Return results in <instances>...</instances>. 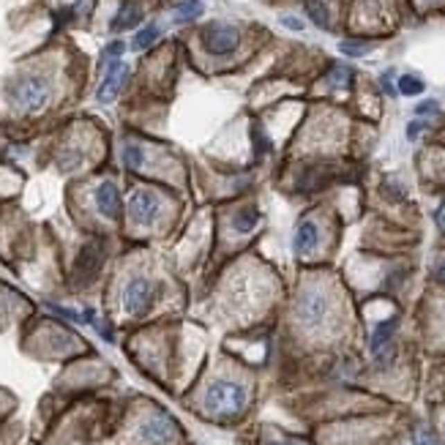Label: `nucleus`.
Returning a JSON list of instances; mask_svg holds the SVG:
<instances>
[{
    "label": "nucleus",
    "instance_id": "nucleus-1",
    "mask_svg": "<svg viewBox=\"0 0 445 445\" xmlns=\"http://www.w3.org/2000/svg\"><path fill=\"white\" fill-rule=\"evenodd\" d=\"M49 82L44 77H36V74H28V77H17L8 88H6V96H8V104L17 110V112H39L49 101Z\"/></svg>",
    "mask_w": 445,
    "mask_h": 445
},
{
    "label": "nucleus",
    "instance_id": "nucleus-2",
    "mask_svg": "<svg viewBox=\"0 0 445 445\" xmlns=\"http://www.w3.org/2000/svg\"><path fill=\"white\" fill-rule=\"evenodd\" d=\"M246 404V388L241 383H232V380H216L208 385L205 391V410L211 415H219V418H229V415H238Z\"/></svg>",
    "mask_w": 445,
    "mask_h": 445
},
{
    "label": "nucleus",
    "instance_id": "nucleus-3",
    "mask_svg": "<svg viewBox=\"0 0 445 445\" xmlns=\"http://www.w3.org/2000/svg\"><path fill=\"white\" fill-rule=\"evenodd\" d=\"M328 314H331V301L322 290L309 287V290L301 293V298L295 304V320H298L301 328H306V331L322 328L328 322Z\"/></svg>",
    "mask_w": 445,
    "mask_h": 445
},
{
    "label": "nucleus",
    "instance_id": "nucleus-4",
    "mask_svg": "<svg viewBox=\"0 0 445 445\" xmlns=\"http://www.w3.org/2000/svg\"><path fill=\"white\" fill-rule=\"evenodd\" d=\"M159 284L150 279H132L123 287V309L129 314H142L150 309V304L156 301Z\"/></svg>",
    "mask_w": 445,
    "mask_h": 445
},
{
    "label": "nucleus",
    "instance_id": "nucleus-5",
    "mask_svg": "<svg viewBox=\"0 0 445 445\" xmlns=\"http://www.w3.org/2000/svg\"><path fill=\"white\" fill-rule=\"evenodd\" d=\"M162 211H164V205H162L159 194L150 191V189H139L132 200H129V219H132L134 224L148 227V224H153L162 216Z\"/></svg>",
    "mask_w": 445,
    "mask_h": 445
},
{
    "label": "nucleus",
    "instance_id": "nucleus-6",
    "mask_svg": "<svg viewBox=\"0 0 445 445\" xmlns=\"http://www.w3.org/2000/svg\"><path fill=\"white\" fill-rule=\"evenodd\" d=\"M175 426L167 415H148L139 426H137V440L142 445H164L173 440Z\"/></svg>",
    "mask_w": 445,
    "mask_h": 445
},
{
    "label": "nucleus",
    "instance_id": "nucleus-7",
    "mask_svg": "<svg viewBox=\"0 0 445 445\" xmlns=\"http://www.w3.org/2000/svg\"><path fill=\"white\" fill-rule=\"evenodd\" d=\"M241 42V36H238V30L235 28H229V25H208L205 30H202V44L208 52H213V55H229L235 46Z\"/></svg>",
    "mask_w": 445,
    "mask_h": 445
},
{
    "label": "nucleus",
    "instance_id": "nucleus-8",
    "mask_svg": "<svg viewBox=\"0 0 445 445\" xmlns=\"http://www.w3.org/2000/svg\"><path fill=\"white\" fill-rule=\"evenodd\" d=\"M98 268H101V243H98V241H88V243L80 249V254H77L74 276H77L80 284H85V281H90V279L98 273Z\"/></svg>",
    "mask_w": 445,
    "mask_h": 445
},
{
    "label": "nucleus",
    "instance_id": "nucleus-9",
    "mask_svg": "<svg viewBox=\"0 0 445 445\" xmlns=\"http://www.w3.org/2000/svg\"><path fill=\"white\" fill-rule=\"evenodd\" d=\"M126 77H129V69H126L121 60H112L110 69H107V74H104V80H101V85H98V101H101V104H110V101L121 93Z\"/></svg>",
    "mask_w": 445,
    "mask_h": 445
},
{
    "label": "nucleus",
    "instance_id": "nucleus-10",
    "mask_svg": "<svg viewBox=\"0 0 445 445\" xmlns=\"http://www.w3.org/2000/svg\"><path fill=\"white\" fill-rule=\"evenodd\" d=\"M394 331H396V317H391V320L380 322V325L374 328V333H372V342H369V347H372V356L377 358L380 363H385V360H388V356H391L388 350H391Z\"/></svg>",
    "mask_w": 445,
    "mask_h": 445
},
{
    "label": "nucleus",
    "instance_id": "nucleus-11",
    "mask_svg": "<svg viewBox=\"0 0 445 445\" xmlns=\"http://www.w3.org/2000/svg\"><path fill=\"white\" fill-rule=\"evenodd\" d=\"M96 208L107 219H118V213H121V194H118V186L112 180H104L96 189Z\"/></svg>",
    "mask_w": 445,
    "mask_h": 445
},
{
    "label": "nucleus",
    "instance_id": "nucleus-12",
    "mask_svg": "<svg viewBox=\"0 0 445 445\" xmlns=\"http://www.w3.org/2000/svg\"><path fill=\"white\" fill-rule=\"evenodd\" d=\"M317 243H320V229H317V224L312 219H306V222H301L295 227V238H293L295 254H309V252L317 249Z\"/></svg>",
    "mask_w": 445,
    "mask_h": 445
},
{
    "label": "nucleus",
    "instance_id": "nucleus-13",
    "mask_svg": "<svg viewBox=\"0 0 445 445\" xmlns=\"http://www.w3.org/2000/svg\"><path fill=\"white\" fill-rule=\"evenodd\" d=\"M139 19H142L139 6H137L134 0H126V3L118 8V14L112 17V30H129V28H134Z\"/></svg>",
    "mask_w": 445,
    "mask_h": 445
},
{
    "label": "nucleus",
    "instance_id": "nucleus-14",
    "mask_svg": "<svg viewBox=\"0 0 445 445\" xmlns=\"http://www.w3.org/2000/svg\"><path fill=\"white\" fill-rule=\"evenodd\" d=\"M202 11H205L202 0H183V3H178V6L173 8V19H175V22H194Z\"/></svg>",
    "mask_w": 445,
    "mask_h": 445
},
{
    "label": "nucleus",
    "instance_id": "nucleus-15",
    "mask_svg": "<svg viewBox=\"0 0 445 445\" xmlns=\"http://www.w3.org/2000/svg\"><path fill=\"white\" fill-rule=\"evenodd\" d=\"M257 222H260V213H257L254 208H243V211H238V216L232 219V227H235L238 232H252Z\"/></svg>",
    "mask_w": 445,
    "mask_h": 445
},
{
    "label": "nucleus",
    "instance_id": "nucleus-16",
    "mask_svg": "<svg viewBox=\"0 0 445 445\" xmlns=\"http://www.w3.org/2000/svg\"><path fill=\"white\" fill-rule=\"evenodd\" d=\"M159 33H162V30H159V25H145V28L134 36V49H139V52H142V49L153 46V42L159 39Z\"/></svg>",
    "mask_w": 445,
    "mask_h": 445
},
{
    "label": "nucleus",
    "instance_id": "nucleus-17",
    "mask_svg": "<svg viewBox=\"0 0 445 445\" xmlns=\"http://www.w3.org/2000/svg\"><path fill=\"white\" fill-rule=\"evenodd\" d=\"M123 164L129 167V170H139L142 164H145V153H142V148L139 145H123Z\"/></svg>",
    "mask_w": 445,
    "mask_h": 445
},
{
    "label": "nucleus",
    "instance_id": "nucleus-18",
    "mask_svg": "<svg viewBox=\"0 0 445 445\" xmlns=\"http://www.w3.org/2000/svg\"><path fill=\"white\" fill-rule=\"evenodd\" d=\"M306 14L312 17L314 25H320V28H328V8H325L320 0H306Z\"/></svg>",
    "mask_w": 445,
    "mask_h": 445
},
{
    "label": "nucleus",
    "instance_id": "nucleus-19",
    "mask_svg": "<svg viewBox=\"0 0 445 445\" xmlns=\"http://www.w3.org/2000/svg\"><path fill=\"white\" fill-rule=\"evenodd\" d=\"M424 80H418V77H412V74H404L399 77V93L404 96H418V93H424Z\"/></svg>",
    "mask_w": 445,
    "mask_h": 445
},
{
    "label": "nucleus",
    "instance_id": "nucleus-20",
    "mask_svg": "<svg viewBox=\"0 0 445 445\" xmlns=\"http://www.w3.org/2000/svg\"><path fill=\"white\" fill-rule=\"evenodd\" d=\"M350 80H353V71L344 69V66H336V69L331 71V85H336V88H347Z\"/></svg>",
    "mask_w": 445,
    "mask_h": 445
},
{
    "label": "nucleus",
    "instance_id": "nucleus-21",
    "mask_svg": "<svg viewBox=\"0 0 445 445\" xmlns=\"http://www.w3.org/2000/svg\"><path fill=\"white\" fill-rule=\"evenodd\" d=\"M412 445H437V437H435V432L432 429H415L412 432Z\"/></svg>",
    "mask_w": 445,
    "mask_h": 445
},
{
    "label": "nucleus",
    "instance_id": "nucleus-22",
    "mask_svg": "<svg viewBox=\"0 0 445 445\" xmlns=\"http://www.w3.org/2000/svg\"><path fill=\"white\" fill-rule=\"evenodd\" d=\"M339 49L344 52V55H350V58H360V55H366L369 52V44H358V42H342Z\"/></svg>",
    "mask_w": 445,
    "mask_h": 445
},
{
    "label": "nucleus",
    "instance_id": "nucleus-23",
    "mask_svg": "<svg viewBox=\"0 0 445 445\" xmlns=\"http://www.w3.org/2000/svg\"><path fill=\"white\" fill-rule=\"evenodd\" d=\"M123 49H126L123 42H112V44H107V49H104V55H101V58H104V60H115V58H121V55H123Z\"/></svg>",
    "mask_w": 445,
    "mask_h": 445
},
{
    "label": "nucleus",
    "instance_id": "nucleus-24",
    "mask_svg": "<svg viewBox=\"0 0 445 445\" xmlns=\"http://www.w3.org/2000/svg\"><path fill=\"white\" fill-rule=\"evenodd\" d=\"M440 107H437V101H424V104H418L415 107V112L418 115H432V112H437Z\"/></svg>",
    "mask_w": 445,
    "mask_h": 445
},
{
    "label": "nucleus",
    "instance_id": "nucleus-25",
    "mask_svg": "<svg viewBox=\"0 0 445 445\" xmlns=\"http://www.w3.org/2000/svg\"><path fill=\"white\" fill-rule=\"evenodd\" d=\"M391 77H394V74H391V71H385V74H383V80H380L388 96H394V93H396V88H394V82H391Z\"/></svg>",
    "mask_w": 445,
    "mask_h": 445
},
{
    "label": "nucleus",
    "instance_id": "nucleus-26",
    "mask_svg": "<svg viewBox=\"0 0 445 445\" xmlns=\"http://www.w3.org/2000/svg\"><path fill=\"white\" fill-rule=\"evenodd\" d=\"M421 132H424V123H421V121H412V123L407 126V137H410V139H415Z\"/></svg>",
    "mask_w": 445,
    "mask_h": 445
},
{
    "label": "nucleus",
    "instance_id": "nucleus-27",
    "mask_svg": "<svg viewBox=\"0 0 445 445\" xmlns=\"http://www.w3.org/2000/svg\"><path fill=\"white\" fill-rule=\"evenodd\" d=\"M435 222H437V227H440V229L445 232V200L440 202V208L435 211Z\"/></svg>",
    "mask_w": 445,
    "mask_h": 445
},
{
    "label": "nucleus",
    "instance_id": "nucleus-28",
    "mask_svg": "<svg viewBox=\"0 0 445 445\" xmlns=\"http://www.w3.org/2000/svg\"><path fill=\"white\" fill-rule=\"evenodd\" d=\"M281 22H284L290 30H301V28H304V22H301V19H295V17H281Z\"/></svg>",
    "mask_w": 445,
    "mask_h": 445
},
{
    "label": "nucleus",
    "instance_id": "nucleus-29",
    "mask_svg": "<svg viewBox=\"0 0 445 445\" xmlns=\"http://www.w3.org/2000/svg\"><path fill=\"white\" fill-rule=\"evenodd\" d=\"M435 273H437V279H440V281H445V260H440V263H437Z\"/></svg>",
    "mask_w": 445,
    "mask_h": 445
},
{
    "label": "nucleus",
    "instance_id": "nucleus-30",
    "mask_svg": "<svg viewBox=\"0 0 445 445\" xmlns=\"http://www.w3.org/2000/svg\"><path fill=\"white\" fill-rule=\"evenodd\" d=\"M273 445H293V443H273Z\"/></svg>",
    "mask_w": 445,
    "mask_h": 445
}]
</instances>
